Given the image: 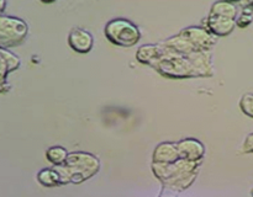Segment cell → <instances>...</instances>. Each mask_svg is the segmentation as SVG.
<instances>
[{
    "label": "cell",
    "mask_w": 253,
    "mask_h": 197,
    "mask_svg": "<svg viewBox=\"0 0 253 197\" xmlns=\"http://www.w3.org/2000/svg\"><path fill=\"white\" fill-rule=\"evenodd\" d=\"M165 58V51L161 44H143L136 52V59L140 63L153 66Z\"/></svg>",
    "instance_id": "30bf717a"
},
{
    "label": "cell",
    "mask_w": 253,
    "mask_h": 197,
    "mask_svg": "<svg viewBox=\"0 0 253 197\" xmlns=\"http://www.w3.org/2000/svg\"><path fill=\"white\" fill-rule=\"evenodd\" d=\"M61 177V185L81 184L90 179L100 169V162L90 153L73 152L69 153L66 162L53 167Z\"/></svg>",
    "instance_id": "6da1fadb"
},
{
    "label": "cell",
    "mask_w": 253,
    "mask_h": 197,
    "mask_svg": "<svg viewBox=\"0 0 253 197\" xmlns=\"http://www.w3.org/2000/svg\"><path fill=\"white\" fill-rule=\"evenodd\" d=\"M179 33H182L197 51L209 52L216 44V37L210 33L207 27L189 26L183 29Z\"/></svg>",
    "instance_id": "8992f818"
},
{
    "label": "cell",
    "mask_w": 253,
    "mask_h": 197,
    "mask_svg": "<svg viewBox=\"0 0 253 197\" xmlns=\"http://www.w3.org/2000/svg\"><path fill=\"white\" fill-rule=\"evenodd\" d=\"M242 153L245 154H252L253 153V133H250L242 144Z\"/></svg>",
    "instance_id": "d6986e66"
},
{
    "label": "cell",
    "mask_w": 253,
    "mask_h": 197,
    "mask_svg": "<svg viewBox=\"0 0 253 197\" xmlns=\"http://www.w3.org/2000/svg\"><path fill=\"white\" fill-rule=\"evenodd\" d=\"M235 27H236L235 20L227 19V17L209 15L207 19L208 31L214 34L215 37L227 36V34H230L234 31Z\"/></svg>",
    "instance_id": "9c48e42d"
},
{
    "label": "cell",
    "mask_w": 253,
    "mask_h": 197,
    "mask_svg": "<svg viewBox=\"0 0 253 197\" xmlns=\"http://www.w3.org/2000/svg\"><path fill=\"white\" fill-rule=\"evenodd\" d=\"M29 26L24 20L0 15V48H9L21 43L27 36Z\"/></svg>",
    "instance_id": "3957f363"
},
{
    "label": "cell",
    "mask_w": 253,
    "mask_h": 197,
    "mask_svg": "<svg viewBox=\"0 0 253 197\" xmlns=\"http://www.w3.org/2000/svg\"><path fill=\"white\" fill-rule=\"evenodd\" d=\"M251 195H252V197H253V187H252V190H251Z\"/></svg>",
    "instance_id": "603a6c76"
},
{
    "label": "cell",
    "mask_w": 253,
    "mask_h": 197,
    "mask_svg": "<svg viewBox=\"0 0 253 197\" xmlns=\"http://www.w3.org/2000/svg\"><path fill=\"white\" fill-rule=\"evenodd\" d=\"M240 108L245 115L253 118V94H245L240 100Z\"/></svg>",
    "instance_id": "ac0fdd59"
},
{
    "label": "cell",
    "mask_w": 253,
    "mask_h": 197,
    "mask_svg": "<svg viewBox=\"0 0 253 197\" xmlns=\"http://www.w3.org/2000/svg\"><path fill=\"white\" fill-rule=\"evenodd\" d=\"M178 194H179V192L175 191V190L170 189V187H167V186H163L162 191H161L160 196L158 197H177Z\"/></svg>",
    "instance_id": "ffe728a7"
},
{
    "label": "cell",
    "mask_w": 253,
    "mask_h": 197,
    "mask_svg": "<svg viewBox=\"0 0 253 197\" xmlns=\"http://www.w3.org/2000/svg\"><path fill=\"white\" fill-rule=\"evenodd\" d=\"M68 43L71 48L77 53H88L93 48L94 38L90 32H88L86 30L76 27L69 32Z\"/></svg>",
    "instance_id": "ba28073f"
},
{
    "label": "cell",
    "mask_w": 253,
    "mask_h": 197,
    "mask_svg": "<svg viewBox=\"0 0 253 197\" xmlns=\"http://www.w3.org/2000/svg\"><path fill=\"white\" fill-rule=\"evenodd\" d=\"M175 144H177L179 159L189 160V162H202V159L204 158V144L195 138H185Z\"/></svg>",
    "instance_id": "52a82bcc"
},
{
    "label": "cell",
    "mask_w": 253,
    "mask_h": 197,
    "mask_svg": "<svg viewBox=\"0 0 253 197\" xmlns=\"http://www.w3.org/2000/svg\"><path fill=\"white\" fill-rule=\"evenodd\" d=\"M153 163H174L179 159L177 144L172 142H163L153 150Z\"/></svg>",
    "instance_id": "7c38bea8"
},
{
    "label": "cell",
    "mask_w": 253,
    "mask_h": 197,
    "mask_svg": "<svg viewBox=\"0 0 253 197\" xmlns=\"http://www.w3.org/2000/svg\"><path fill=\"white\" fill-rule=\"evenodd\" d=\"M105 36L116 46L132 47L140 41L141 32L138 27L128 20L114 19L106 24Z\"/></svg>",
    "instance_id": "7a4b0ae2"
},
{
    "label": "cell",
    "mask_w": 253,
    "mask_h": 197,
    "mask_svg": "<svg viewBox=\"0 0 253 197\" xmlns=\"http://www.w3.org/2000/svg\"><path fill=\"white\" fill-rule=\"evenodd\" d=\"M157 71L162 75L172 79H184L194 78L197 75L193 62L190 61L189 56H180V54H172V56L163 58L155 66Z\"/></svg>",
    "instance_id": "277c9868"
},
{
    "label": "cell",
    "mask_w": 253,
    "mask_h": 197,
    "mask_svg": "<svg viewBox=\"0 0 253 197\" xmlns=\"http://www.w3.org/2000/svg\"><path fill=\"white\" fill-rule=\"evenodd\" d=\"M240 5H244L245 7L242 9V11L237 15L235 22H236V26L241 27V29H246V27H249L253 22V11L249 6H246L245 2H241Z\"/></svg>",
    "instance_id": "2e32d148"
},
{
    "label": "cell",
    "mask_w": 253,
    "mask_h": 197,
    "mask_svg": "<svg viewBox=\"0 0 253 197\" xmlns=\"http://www.w3.org/2000/svg\"><path fill=\"white\" fill-rule=\"evenodd\" d=\"M37 180L46 187H54L61 185V177L54 169H42L37 174Z\"/></svg>",
    "instance_id": "5bb4252c"
},
{
    "label": "cell",
    "mask_w": 253,
    "mask_h": 197,
    "mask_svg": "<svg viewBox=\"0 0 253 197\" xmlns=\"http://www.w3.org/2000/svg\"><path fill=\"white\" fill-rule=\"evenodd\" d=\"M9 73V66H7L6 61H5V58L2 57V54L0 53V94H5L9 91L10 85L6 81V76Z\"/></svg>",
    "instance_id": "e0dca14e"
},
{
    "label": "cell",
    "mask_w": 253,
    "mask_h": 197,
    "mask_svg": "<svg viewBox=\"0 0 253 197\" xmlns=\"http://www.w3.org/2000/svg\"><path fill=\"white\" fill-rule=\"evenodd\" d=\"M46 157L48 162H51L54 166H57V165H62L66 162L68 152H67L66 148L61 147V145H54V147L47 149Z\"/></svg>",
    "instance_id": "9a60e30c"
},
{
    "label": "cell",
    "mask_w": 253,
    "mask_h": 197,
    "mask_svg": "<svg viewBox=\"0 0 253 197\" xmlns=\"http://www.w3.org/2000/svg\"><path fill=\"white\" fill-rule=\"evenodd\" d=\"M209 15H215V16H222L227 17V19L236 20L237 15H239V7H237V4H235V2L216 1L212 4Z\"/></svg>",
    "instance_id": "4fadbf2b"
},
{
    "label": "cell",
    "mask_w": 253,
    "mask_h": 197,
    "mask_svg": "<svg viewBox=\"0 0 253 197\" xmlns=\"http://www.w3.org/2000/svg\"><path fill=\"white\" fill-rule=\"evenodd\" d=\"M200 162L178 159L174 163H152V171L163 184L197 172Z\"/></svg>",
    "instance_id": "5b68a950"
},
{
    "label": "cell",
    "mask_w": 253,
    "mask_h": 197,
    "mask_svg": "<svg viewBox=\"0 0 253 197\" xmlns=\"http://www.w3.org/2000/svg\"><path fill=\"white\" fill-rule=\"evenodd\" d=\"M245 4H246V6H249L250 9H252V11H253V1H247V2H245Z\"/></svg>",
    "instance_id": "7402d4cb"
},
{
    "label": "cell",
    "mask_w": 253,
    "mask_h": 197,
    "mask_svg": "<svg viewBox=\"0 0 253 197\" xmlns=\"http://www.w3.org/2000/svg\"><path fill=\"white\" fill-rule=\"evenodd\" d=\"M5 7H6V1L5 0H0V15L4 14Z\"/></svg>",
    "instance_id": "44dd1931"
},
{
    "label": "cell",
    "mask_w": 253,
    "mask_h": 197,
    "mask_svg": "<svg viewBox=\"0 0 253 197\" xmlns=\"http://www.w3.org/2000/svg\"><path fill=\"white\" fill-rule=\"evenodd\" d=\"M161 46L165 49H167V51H169L170 53L180 54V56H185V54H189L192 52H197L194 46L182 33L169 37L165 42H162Z\"/></svg>",
    "instance_id": "8fae6325"
}]
</instances>
